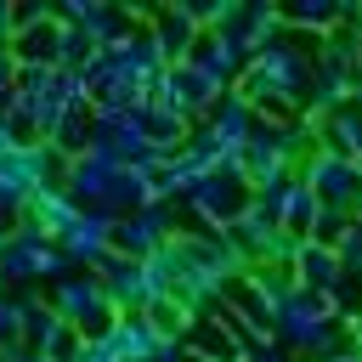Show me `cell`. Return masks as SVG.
Returning a JSON list of instances; mask_svg holds the SVG:
<instances>
[]
</instances>
